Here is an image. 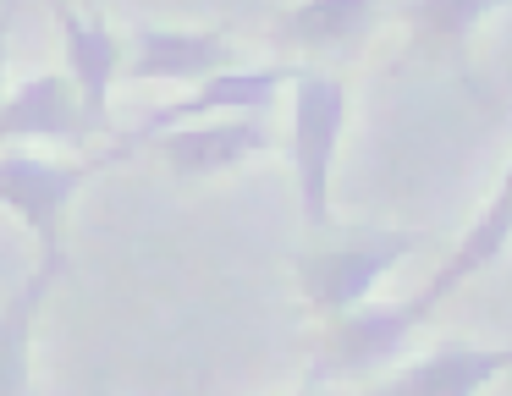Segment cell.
<instances>
[{
	"instance_id": "obj_1",
	"label": "cell",
	"mask_w": 512,
	"mask_h": 396,
	"mask_svg": "<svg viewBox=\"0 0 512 396\" xmlns=\"http://www.w3.org/2000/svg\"><path fill=\"white\" fill-rule=\"evenodd\" d=\"M424 242H430L424 231H353V237L325 242V248H303L298 259H292V270H298V286H303L314 314L342 319V314H353V308H364L369 292H375L408 253H419Z\"/></svg>"
},
{
	"instance_id": "obj_2",
	"label": "cell",
	"mask_w": 512,
	"mask_h": 396,
	"mask_svg": "<svg viewBox=\"0 0 512 396\" xmlns=\"http://www.w3.org/2000/svg\"><path fill=\"white\" fill-rule=\"evenodd\" d=\"M347 127V83L331 72L298 66L292 77V182H298L303 226L325 231L331 226V171H336V143Z\"/></svg>"
},
{
	"instance_id": "obj_3",
	"label": "cell",
	"mask_w": 512,
	"mask_h": 396,
	"mask_svg": "<svg viewBox=\"0 0 512 396\" xmlns=\"http://www.w3.org/2000/svg\"><path fill=\"white\" fill-rule=\"evenodd\" d=\"M100 165L105 160L61 165V160H34L23 149H6L0 154V204L39 237V253H61V220H67L72 198L83 193V182Z\"/></svg>"
},
{
	"instance_id": "obj_4",
	"label": "cell",
	"mask_w": 512,
	"mask_h": 396,
	"mask_svg": "<svg viewBox=\"0 0 512 396\" xmlns=\"http://www.w3.org/2000/svg\"><path fill=\"white\" fill-rule=\"evenodd\" d=\"M292 77H298V66H226V72L204 77L188 99L160 105L149 121H138L133 138H127L122 149L155 143V138H166V132H177V127H193L199 116H265V110L276 105L281 88H292Z\"/></svg>"
},
{
	"instance_id": "obj_5",
	"label": "cell",
	"mask_w": 512,
	"mask_h": 396,
	"mask_svg": "<svg viewBox=\"0 0 512 396\" xmlns=\"http://www.w3.org/2000/svg\"><path fill=\"white\" fill-rule=\"evenodd\" d=\"M127 72L144 83H204V77L237 66V44L215 28H160V22H138L122 39Z\"/></svg>"
},
{
	"instance_id": "obj_6",
	"label": "cell",
	"mask_w": 512,
	"mask_h": 396,
	"mask_svg": "<svg viewBox=\"0 0 512 396\" xmlns=\"http://www.w3.org/2000/svg\"><path fill=\"white\" fill-rule=\"evenodd\" d=\"M507 248H512V165H507V176H501V187L490 193V204L479 209V220L463 231V242H457V248L446 253V264L430 275V286H424L419 297H408L413 325H424V319H430L435 308L446 303V297L463 292L474 275H485Z\"/></svg>"
},
{
	"instance_id": "obj_7",
	"label": "cell",
	"mask_w": 512,
	"mask_h": 396,
	"mask_svg": "<svg viewBox=\"0 0 512 396\" xmlns=\"http://www.w3.org/2000/svg\"><path fill=\"white\" fill-rule=\"evenodd\" d=\"M56 22H61V50H67V77L78 88L83 121H89V132H105L111 127V83L122 72L127 50L105 17H83L72 6H56Z\"/></svg>"
},
{
	"instance_id": "obj_8",
	"label": "cell",
	"mask_w": 512,
	"mask_h": 396,
	"mask_svg": "<svg viewBox=\"0 0 512 396\" xmlns=\"http://www.w3.org/2000/svg\"><path fill=\"white\" fill-rule=\"evenodd\" d=\"M413 330L419 325H413L408 303H364V308H353V314L331 319V330H325V352H320V363H314L309 380L380 369V363H391L402 347H408Z\"/></svg>"
},
{
	"instance_id": "obj_9",
	"label": "cell",
	"mask_w": 512,
	"mask_h": 396,
	"mask_svg": "<svg viewBox=\"0 0 512 396\" xmlns=\"http://www.w3.org/2000/svg\"><path fill=\"white\" fill-rule=\"evenodd\" d=\"M501 374H512V347L441 341V347L424 352L419 363H408L402 374H391L375 396H485Z\"/></svg>"
},
{
	"instance_id": "obj_10",
	"label": "cell",
	"mask_w": 512,
	"mask_h": 396,
	"mask_svg": "<svg viewBox=\"0 0 512 396\" xmlns=\"http://www.w3.org/2000/svg\"><path fill=\"white\" fill-rule=\"evenodd\" d=\"M166 165L177 176H215L232 171V165L254 160V154L270 149V127L265 116H226V121H193V127H177L166 138H155Z\"/></svg>"
},
{
	"instance_id": "obj_11",
	"label": "cell",
	"mask_w": 512,
	"mask_h": 396,
	"mask_svg": "<svg viewBox=\"0 0 512 396\" xmlns=\"http://www.w3.org/2000/svg\"><path fill=\"white\" fill-rule=\"evenodd\" d=\"M6 138H56V143H83L89 121H83L78 88L67 72H39L0 105V143Z\"/></svg>"
},
{
	"instance_id": "obj_12",
	"label": "cell",
	"mask_w": 512,
	"mask_h": 396,
	"mask_svg": "<svg viewBox=\"0 0 512 396\" xmlns=\"http://www.w3.org/2000/svg\"><path fill=\"white\" fill-rule=\"evenodd\" d=\"M67 253H39L34 275L6 297L0 308V396H23L28 391V341H34V314L45 303V292L56 286Z\"/></svg>"
},
{
	"instance_id": "obj_13",
	"label": "cell",
	"mask_w": 512,
	"mask_h": 396,
	"mask_svg": "<svg viewBox=\"0 0 512 396\" xmlns=\"http://www.w3.org/2000/svg\"><path fill=\"white\" fill-rule=\"evenodd\" d=\"M380 22V6L369 0H309L281 17V39L309 44V50H331V44H353Z\"/></svg>"
},
{
	"instance_id": "obj_14",
	"label": "cell",
	"mask_w": 512,
	"mask_h": 396,
	"mask_svg": "<svg viewBox=\"0 0 512 396\" xmlns=\"http://www.w3.org/2000/svg\"><path fill=\"white\" fill-rule=\"evenodd\" d=\"M485 11H490V0H457V6H408V22H419V28H430V33H452V39H463V33L474 28Z\"/></svg>"
},
{
	"instance_id": "obj_15",
	"label": "cell",
	"mask_w": 512,
	"mask_h": 396,
	"mask_svg": "<svg viewBox=\"0 0 512 396\" xmlns=\"http://www.w3.org/2000/svg\"><path fill=\"white\" fill-rule=\"evenodd\" d=\"M17 28V6H0V66H6V39Z\"/></svg>"
},
{
	"instance_id": "obj_16",
	"label": "cell",
	"mask_w": 512,
	"mask_h": 396,
	"mask_svg": "<svg viewBox=\"0 0 512 396\" xmlns=\"http://www.w3.org/2000/svg\"><path fill=\"white\" fill-rule=\"evenodd\" d=\"M298 396H325V391H320V380H309V391H298Z\"/></svg>"
}]
</instances>
